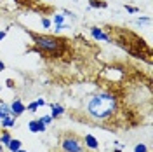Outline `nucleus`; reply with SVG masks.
Returning a JSON list of instances; mask_svg holds the SVG:
<instances>
[{
	"mask_svg": "<svg viewBox=\"0 0 153 152\" xmlns=\"http://www.w3.org/2000/svg\"><path fill=\"white\" fill-rule=\"evenodd\" d=\"M31 40H33V46L31 51H35L42 56L47 58H59L65 54L66 51V38L61 37H54V35H42V33H33V32H28Z\"/></svg>",
	"mask_w": 153,
	"mask_h": 152,
	"instance_id": "1",
	"label": "nucleus"
},
{
	"mask_svg": "<svg viewBox=\"0 0 153 152\" xmlns=\"http://www.w3.org/2000/svg\"><path fill=\"white\" fill-rule=\"evenodd\" d=\"M118 98L111 93H99L94 95L87 103V114L96 121H105L117 112Z\"/></svg>",
	"mask_w": 153,
	"mask_h": 152,
	"instance_id": "2",
	"label": "nucleus"
},
{
	"mask_svg": "<svg viewBox=\"0 0 153 152\" xmlns=\"http://www.w3.org/2000/svg\"><path fill=\"white\" fill-rule=\"evenodd\" d=\"M59 149L63 152H84L85 145L84 140L78 138L75 133H65L59 140Z\"/></svg>",
	"mask_w": 153,
	"mask_h": 152,
	"instance_id": "3",
	"label": "nucleus"
},
{
	"mask_svg": "<svg viewBox=\"0 0 153 152\" xmlns=\"http://www.w3.org/2000/svg\"><path fill=\"white\" fill-rule=\"evenodd\" d=\"M25 112H26V105L23 103L19 98H16V100L10 103V115L18 119V117H21V115L25 114Z\"/></svg>",
	"mask_w": 153,
	"mask_h": 152,
	"instance_id": "4",
	"label": "nucleus"
},
{
	"mask_svg": "<svg viewBox=\"0 0 153 152\" xmlns=\"http://www.w3.org/2000/svg\"><path fill=\"white\" fill-rule=\"evenodd\" d=\"M91 35H92L94 40H101V42H108V44H111V42H113L111 37H110L108 33L103 32V28H97V26H91Z\"/></svg>",
	"mask_w": 153,
	"mask_h": 152,
	"instance_id": "5",
	"label": "nucleus"
},
{
	"mask_svg": "<svg viewBox=\"0 0 153 152\" xmlns=\"http://www.w3.org/2000/svg\"><path fill=\"white\" fill-rule=\"evenodd\" d=\"M28 129L31 131V133H44V131L47 129V126L42 123L40 119H33V121L28 123Z\"/></svg>",
	"mask_w": 153,
	"mask_h": 152,
	"instance_id": "6",
	"label": "nucleus"
},
{
	"mask_svg": "<svg viewBox=\"0 0 153 152\" xmlns=\"http://www.w3.org/2000/svg\"><path fill=\"white\" fill-rule=\"evenodd\" d=\"M84 145H85V149H89V150H97L99 149V142L96 140V136L94 135H91V133H87L84 138Z\"/></svg>",
	"mask_w": 153,
	"mask_h": 152,
	"instance_id": "7",
	"label": "nucleus"
},
{
	"mask_svg": "<svg viewBox=\"0 0 153 152\" xmlns=\"http://www.w3.org/2000/svg\"><path fill=\"white\" fill-rule=\"evenodd\" d=\"M0 124H2V129H10V128L16 126V117H12V115H4V117L0 119Z\"/></svg>",
	"mask_w": 153,
	"mask_h": 152,
	"instance_id": "8",
	"label": "nucleus"
},
{
	"mask_svg": "<svg viewBox=\"0 0 153 152\" xmlns=\"http://www.w3.org/2000/svg\"><path fill=\"white\" fill-rule=\"evenodd\" d=\"M63 114H65V107H63V105H59V103L51 105V117H52V119H59Z\"/></svg>",
	"mask_w": 153,
	"mask_h": 152,
	"instance_id": "9",
	"label": "nucleus"
},
{
	"mask_svg": "<svg viewBox=\"0 0 153 152\" xmlns=\"http://www.w3.org/2000/svg\"><path fill=\"white\" fill-rule=\"evenodd\" d=\"M108 2L106 0H89V9H106Z\"/></svg>",
	"mask_w": 153,
	"mask_h": 152,
	"instance_id": "10",
	"label": "nucleus"
},
{
	"mask_svg": "<svg viewBox=\"0 0 153 152\" xmlns=\"http://www.w3.org/2000/svg\"><path fill=\"white\" fill-rule=\"evenodd\" d=\"M21 147H23V142H21V140H18V138H10L9 145H7L5 149H7L9 152H16V150H19Z\"/></svg>",
	"mask_w": 153,
	"mask_h": 152,
	"instance_id": "11",
	"label": "nucleus"
},
{
	"mask_svg": "<svg viewBox=\"0 0 153 152\" xmlns=\"http://www.w3.org/2000/svg\"><path fill=\"white\" fill-rule=\"evenodd\" d=\"M10 138H12V135L9 133V129H2V131H0V143H2L4 147H7V145H9Z\"/></svg>",
	"mask_w": 153,
	"mask_h": 152,
	"instance_id": "12",
	"label": "nucleus"
},
{
	"mask_svg": "<svg viewBox=\"0 0 153 152\" xmlns=\"http://www.w3.org/2000/svg\"><path fill=\"white\" fill-rule=\"evenodd\" d=\"M0 112H2L4 115H10V105L0 100Z\"/></svg>",
	"mask_w": 153,
	"mask_h": 152,
	"instance_id": "13",
	"label": "nucleus"
},
{
	"mask_svg": "<svg viewBox=\"0 0 153 152\" xmlns=\"http://www.w3.org/2000/svg\"><path fill=\"white\" fill-rule=\"evenodd\" d=\"M52 23H54V25H65V16H63V14H54Z\"/></svg>",
	"mask_w": 153,
	"mask_h": 152,
	"instance_id": "14",
	"label": "nucleus"
},
{
	"mask_svg": "<svg viewBox=\"0 0 153 152\" xmlns=\"http://www.w3.org/2000/svg\"><path fill=\"white\" fill-rule=\"evenodd\" d=\"M150 23H152L150 16H143V18H137V19H136V25H150Z\"/></svg>",
	"mask_w": 153,
	"mask_h": 152,
	"instance_id": "15",
	"label": "nucleus"
},
{
	"mask_svg": "<svg viewBox=\"0 0 153 152\" xmlns=\"http://www.w3.org/2000/svg\"><path fill=\"white\" fill-rule=\"evenodd\" d=\"M40 25H42V28L45 30V28H51V25H52V21L49 18H42L40 19Z\"/></svg>",
	"mask_w": 153,
	"mask_h": 152,
	"instance_id": "16",
	"label": "nucleus"
},
{
	"mask_svg": "<svg viewBox=\"0 0 153 152\" xmlns=\"http://www.w3.org/2000/svg\"><path fill=\"white\" fill-rule=\"evenodd\" d=\"M26 110H30V114H35V112L38 110V105L35 103V102H31V103L26 105Z\"/></svg>",
	"mask_w": 153,
	"mask_h": 152,
	"instance_id": "17",
	"label": "nucleus"
},
{
	"mask_svg": "<svg viewBox=\"0 0 153 152\" xmlns=\"http://www.w3.org/2000/svg\"><path fill=\"white\" fill-rule=\"evenodd\" d=\"M134 152H148V147H146L144 143H137V145L134 147Z\"/></svg>",
	"mask_w": 153,
	"mask_h": 152,
	"instance_id": "18",
	"label": "nucleus"
},
{
	"mask_svg": "<svg viewBox=\"0 0 153 152\" xmlns=\"http://www.w3.org/2000/svg\"><path fill=\"white\" fill-rule=\"evenodd\" d=\"M40 121H42V123L45 124V126H49V124L52 123L54 119H52V117H51V114H49V115H44V117H40Z\"/></svg>",
	"mask_w": 153,
	"mask_h": 152,
	"instance_id": "19",
	"label": "nucleus"
},
{
	"mask_svg": "<svg viewBox=\"0 0 153 152\" xmlns=\"http://www.w3.org/2000/svg\"><path fill=\"white\" fill-rule=\"evenodd\" d=\"M125 11H127L129 14H137V12H139V9L134 7V5H125Z\"/></svg>",
	"mask_w": 153,
	"mask_h": 152,
	"instance_id": "20",
	"label": "nucleus"
},
{
	"mask_svg": "<svg viewBox=\"0 0 153 152\" xmlns=\"http://www.w3.org/2000/svg\"><path fill=\"white\" fill-rule=\"evenodd\" d=\"M35 103H37L38 107H45V105H47V102H45L44 98H37V100H35Z\"/></svg>",
	"mask_w": 153,
	"mask_h": 152,
	"instance_id": "21",
	"label": "nucleus"
},
{
	"mask_svg": "<svg viewBox=\"0 0 153 152\" xmlns=\"http://www.w3.org/2000/svg\"><path fill=\"white\" fill-rule=\"evenodd\" d=\"M54 26H56V32H61V30H65V28H70V26H68V25H54Z\"/></svg>",
	"mask_w": 153,
	"mask_h": 152,
	"instance_id": "22",
	"label": "nucleus"
},
{
	"mask_svg": "<svg viewBox=\"0 0 153 152\" xmlns=\"http://www.w3.org/2000/svg\"><path fill=\"white\" fill-rule=\"evenodd\" d=\"M5 35H7V30H0V42L5 38Z\"/></svg>",
	"mask_w": 153,
	"mask_h": 152,
	"instance_id": "23",
	"label": "nucleus"
},
{
	"mask_svg": "<svg viewBox=\"0 0 153 152\" xmlns=\"http://www.w3.org/2000/svg\"><path fill=\"white\" fill-rule=\"evenodd\" d=\"M2 70H5V63H4V61H0V72H2Z\"/></svg>",
	"mask_w": 153,
	"mask_h": 152,
	"instance_id": "24",
	"label": "nucleus"
},
{
	"mask_svg": "<svg viewBox=\"0 0 153 152\" xmlns=\"http://www.w3.org/2000/svg\"><path fill=\"white\" fill-rule=\"evenodd\" d=\"M0 152H5V147H4L2 143H0Z\"/></svg>",
	"mask_w": 153,
	"mask_h": 152,
	"instance_id": "25",
	"label": "nucleus"
},
{
	"mask_svg": "<svg viewBox=\"0 0 153 152\" xmlns=\"http://www.w3.org/2000/svg\"><path fill=\"white\" fill-rule=\"evenodd\" d=\"M16 152H28V150H25V149H23V147H21V149H19V150H16Z\"/></svg>",
	"mask_w": 153,
	"mask_h": 152,
	"instance_id": "26",
	"label": "nucleus"
},
{
	"mask_svg": "<svg viewBox=\"0 0 153 152\" xmlns=\"http://www.w3.org/2000/svg\"><path fill=\"white\" fill-rule=\"evenodd\" d=\"M115 152H122V150H120V149H115Z\"/></svg>",
	"mask_w": 153,
	"mask_h": 152,
	"instance_id": "27",
	"label": "nucleus"
},
{
	"mask_svg": "<svg viewBox=\"0 0 153 152\" xmlns=\"http://www.w3.org/2000/svg\"><path fill=\"white\" fill-rule=\"evenodd\" d=\"M2 117H4V114H2V112H0V119H2Z\"/></svg>",
	"mask_w": 153,
	"mask_h": 152,
	"instance_id": "28",
	"label": "nucleus"
}]
</instances>
